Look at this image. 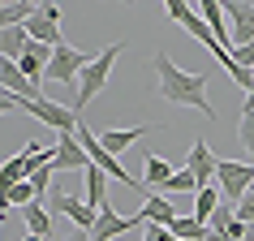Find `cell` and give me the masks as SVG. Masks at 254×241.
<instances>
[{
  "label": "cell",
  "instance_id": "28",
  "mask_svg": "<svg viewBox=\"0 0 254 241\" xmlns=\"http://www.w3.org/2000/svg\"><path fill=\"white\" fill-rule=\"evenodd\" d=\"M237 138H241V147H246V155H250V160H254V108H246V112H241Z\"/></svg>",
  "mask_w": 254,
  "mask_h": 241
},
{
  "label": "cell",
  "instance_id": "35",
  "mask_svg": "<svg viewBox=\"0 0 254 241\" xmlns=\"http://www.w3.org/2000/svg\"><path fill=\"white\" fill-rule=\"evenodd\" d=\"M22 241H43V237H30V233H26V237H22Z\"/></svg>",
  "mask_w": 254,
  "mask_h": 241
},
{
  "label": "cell",
  "instance_id": "16",
  "mask_svg": "<svg viewBox=\"0 0 254 241\" xmlns=\"http://www.w3.org/2000/svg\"><path fill=\"white\" fill-rule=\"evenodd\" d=\"M48 65H52V48H43V43H35V39H30V48L22 52L17 69H22V73H26V78L35 82V86H39V82L48 78Z\"/></svg>",
  "mask_w": 254,
  "mask_h": 241
},
{
  "label": "cell",
  "instance_id": "27",
  "mask_svg": "<svg viewBox=\"0 0 254 241\" xmlns=\"http://www.w3.org/2000/svg\"><path fill=\"white\" fill-rule=\"evenodd\" d=\"M168 194H186V189H194V194H198V181H194V173H190V168H177L173 177H168Z\"/></svg>",
  "mask_w": 254,
  "mask_h": 241
},
{
  "label": "cell",
  "instance_id": "24",
  "mask_svg": "<svg viewBox=\"0 0 254 241\" xmlns=\"http://www.w3.org/2000/svg\"><path fill=\"white\" fill-rule=\"evenodd\" d=\"M220 202H224V198H220V185H202L198 194H194V220H202V224H207Z\"/></svg>",
  "mask_w": 254,
  "mask_h": 241
},
{
  "label": "cell",
  "instance_id": "10",
  "mask_svg": "<svg viewBox=\"0 0 254 241\" xmlns=\"http://www.w3.org/2000/svg\"><path fill=\"white\" fill-rule=\"evenodd\" d=\"M39 142H26V151H17L13 160H4V168H0V194L4 189L22 185V181H30V164H35V155H39Z\"/></svg>",
  "mask_w": 254,
  "mask_h": 241
},
{
  "label": "cell",
  "instance_id": "3",
  "mask_svg": "<svg viewBox=\"0 0 254 241\" xmlns=\"http://www.w3.org/2000/svg\"><path fill=\"white\" fill-rule=\"evenodd\" d=\"M17 108L26 112V117H35V120H43L52 134H78V112L73 108H65V104H52L48 95L43 99H17Z\"/></svg>",
  "mask_w": 254,
  "mask_h": 241
},
{
  "label": "cell",
  "instance_id": "34",
  "mask_svg": "<svg viewBox=\"0 0 254 241\" xmlns=\"http://www.w3.org/2000/svg\"><path fill=\"white\" fill-rule=\"evenodd\" d=\"M241 241H254V224H246V237H241Z\"/></svg>",
  "mask_w": 254,
  "mask_h": 241
},
{
  "label": "cell",
  "instance_id": "32",
  "mask_svg": "<svg viewBox=\"0 0 254 241\" xmlns=\"http://www.w3.org/2000/svg\"><path fill=\"white\" fill-rule=\"evenodd\" d=\"M9 108H17V99L9 91H0V112H9Z\"/></svg>",
  "mask_w": 254,
  "mask_h": 241
},
{
  "label": "cell",
  "instance_id": "12",
  "mask_svg": "<svg viewBox=\"0 0 254 241\" xmlns=\"http://www.w3.org/2000/svg\"><path fill=\"white\" fill-rule=\"evenodd\" d=\"M0 91H9L13 99H43V91L17 69V60H0Z\"/></svg>",
  "mask_w": 254,
  "mask_h": 241
},
{
  "label": "cell",
  "instance_id": "33",
  "mask_svg": "<svg viewBox=\"0 0 254 241\" xmlns=\"http://www.w3.org/2000/svg\"><path fill=\"white\" fill-rule=\"evenodd\" d=\"M61 241H91L86 233H73V237H61Z\"/></svg>",
  "mask_w": 254,
  "mask_h": 241
},
{
  "label": "cell",
  "instance_id": "4",
  "mask_svg": "<svg viewBox=\"0 0 254 241\" xmlns=\"http://www.w3.org/2000/svg\"><path fill=\"white\" fill-rule=\"evenodd\" d=\"M215 185H220V198L237 207L254 185V164H241V160H215Z\"/></svg>",
  "mask_w": 254,
  "mask_h": 241
},
{
  "label": "cell",
  "instance_id": "31",
  "mask_svg": "<svg viewBox=\"0 0 254 241\" xmlns=\"http://www.w3.org/2000/svg\"><path fill=\"white\" fill-rule=\"evenodd\" d=\"M142 241H177V237L164 224H147V237H142Z\"/></svg>",
  "mask_w": 254,
  "mask_h": 241
},
{
  "label": "cell",
  "instance_id": "18",
  "mask_svg": "<svg viewBox=\"0 0 254 241\" xmlns=\"http://www.w3.org/2000/svg\"><path fill=\"white\" fill-rule=\"evenodd\" d=\"M138 215H142L147 224H164V228H168L177 220V202H168L164 194H142V211H138Z\"/></svg>",
  "mask_w": 254,
  "mask_h": 241
},
{
  "label": "cell",
  "instance_id": "7",
  "mask_svg": "<svg viewBox=\"0 0 254 241\" xmlns=\"http://www.w3.org/2000/svg\"><path fill=\"white\" fill-rule=\"evenodd\" d=\"M56 22H61V9L56 4H39V13L26 22V35L35 43H43V48H61L65 39H61V26Z\"/></svg>",
  "mask_w": 254,
  "mask_h": 241
},
{
  "label": "cell",
  "instance_id": "14",
  "mask_svg": "<svg viewBox=\"0 0 254 241\" xmlns=\"http://www.w3.org/2000/svg\"><path fill=\"white\" fill-rule=\"evenodd\" d=\"M181 168H190V173H194L198 189H202V185H211V177H215V155H211V147L198 138V142L190 147V155H186V164H181Z\"/></svg>",
  "mask_w": 254,
  "mask_h": 241
},
{
  "label": "cell",
  "instance_id": "25",
  "mask_svg": "<svg viewBox=\"0 0 254 241\" xmlns=\"http://www.w3.org/2000/svg\"><path fill=\"white\" fill-rule=\"evenodd\" d=\"M177 168L168 160H160V155H147V168H142V181L147 185H168V177H173Z\"/></svg>",
  "mask_w": 254,
  "mask_h": 241
},
{
  "label": "cell",
  "instance_id": "1",
  "mask_svg": "<svg viewBox=\"0 0 254 241\" xmlns=\"http://www.w3.org/2000/svg\"><path fill=\"white\" fill-rule=\"evenodd\" d=\"M155 73H160V99H168V104H177V108H194V112H202L207 120H215V108H211V99H207V78H202V73L177 69L168 52H155Z\"/></svg>",
  "mask_w": 254,
  "mask_h": 241
},
{
  "label": "cell",
  "instance_id": "21",
  "mask_svg": "<svg viewBox=\"0 0 254 241\" xmlns=\"http://www.w3.org/2000/svg\"><path fill=\"white\" fill-rule=\"evenodd\" d=\"M35 13H39V4H26V0H0V30L26 26Z\"/></svg>",
  "mask_w": 254,
  "mask_h": 241
},
{
  "label": "cell",
  "instance_id": "9",
  "mask_svg": "<svg viewBox=\"0 0 254 241\" xmlns=\"http://www.w3.org/2000/svg\"><path fill=\"white\" fill-rule=\"evenodd\" d=\"M52 168L56 173H73V168H91V160H86V151H82L78 134H56V155H52Z\"/></svg>",
  "mask_w": 254,
  "mask_h": 241
},
{
  "label": "cell",
  "instance_id": "36",
  "mask_svg": "<svg viewBox=\"0 0 254 241\" xmlns=\"http://www.w3.org/2000/svg\"><path fill=\"white\" fill-rule=\"evenodd\" d=\"M250 194H254V185H250Z\"/></svg>",
  "mask_w": 254,
  "mask_h": 241
},
{
  "label": "cell",
  "instance_id": "13",
  "mask_svg": "<svg viewBox=\"0 0 254 241\" xmlns=\"http://www.w3.org/2000/svg\"><path fill=\"white\" fill-rule=\"evenodd\" d=\"M138 224H147L142 215H134V220H125V215H117V211H104L99 220H95V228L86 233L91 241H112V237H121V233H129V228H138Z\"/></svg>",
  "mask_w": 254,
  "mask_h": 241
},
{
  "label": "cell",
  "instance_id": "23",
  "mask_svg": "<svg viewBox=\"0 0 254 241\" xmlns=\"http://www.w3.org/2000/svg\"><path fill=\"white\" fill-rule=\"evenodd\" d=\"M168 233H173L177 241H207V224L194 220V215H177L173 224H168Z\"/></svg>",
  "mask_w": 254,
  "mask_h": 241
},
{
  "label": "cell",
  "instance_id": "19",
  "mask_svg": "<svg viewBox=\"0 0 254 241\" xmlns=\"http://www.w3.org/2000/svg\"><path fill=\"white\" fill-rule=\"evenodd\" d=\"M147 134H155V125H134V129H108V134H99V142H104L112 155H121L125 147H134V142H142Z\"/></svg>",
  "mask_w": 254,
  "mask_h": 241
},
{
  "label": "cell",
  "instance_id": "6",
  "mask_svg": "<svg viewBox=\"0 0 254 241\" xmlns=\"http://www.w3.org/2000/svg\"><path fill=\"white\" fill-rule=\"evenodd\" d=\"M95 56L91 52H78V48H69V43H61V48H52V65H48V82H65V86H73L78 82V73L86 65H91Z\"/></svg>",
  "mask_w": 254,
  "mask_h": 241
},
{
  "label": "cell",
  "instance_id": "17",
  "mask_svg": "<svg viewBox=\"0 0 254 241\" xmlns=\"http://www.w3.org/2000/svg\"><path fill=\"white\" fill-rule=\"evenodd\" d=\"M86 207H91V211H112V202H108V173L104 168H86Z\"/></svg>",
  "mask_w": 254,
  "mask_h": 241
},
{
  "label": "cell",
  "instance_id": "11",
  "mask_svg": "<svg viewBox=\"0 0 254 241\" xmlns=\"http://www.w3.org/2000/svg\"><path fill=\"white\" fill-rule=\"evenodd\" d=\"M52 211H61L65 220H73L82 233H91L95 220H99V211H91L86 198H78V194H52Z\"/></svg>",
  "mask_w": 254,
  "mask_h": 241
},
{
  "label": "cell",
  "instance_id": "15",
  "mask_svg": "<svg viewBox=\"0 0 254 241\" xmlns=\"http://www.w3.org/2000/svg\"><path fill=\"white\" fill-rule=\"evenodd\" d=\"M198 17L211 26V35H215V43L224 48V52H233V35H228V17H224V4L220 0H202L198 4Z\"/></svg>",
  "mask_w": 254,
  "mask_h": 241
},
{
  "label": "cell",
  "instance_id": "2",
  "mask_svg": "<svg viewBox=\"0 0 254 241\" xmlns=\"http://www.w3.org/2000/svg\"><path fill=\"white\" fill-rule=\"evenodd\" d=\"M121 52H125V43H108L104 52H99L91 65L78 73V99H73V112H82V108H86L95 95L108 86V73H112V65H117V56H121Z\"/></svg>",
  "mask_w": 254,
  "mask_h": 241
},
{
  "label": "cell",
  "instance_id": "26",
  "mask_svg": "<svg viewBox=\"0 0 254 241\" xmlns=\"http://www.w3.org/2000/svg\"><path fill=\"white\" fill-rule=\"evenodd\" d=\"M233 220H237V207H233V202H220L211 211V220H207V233H228Z\"/></svg>",
  "mask_w": 254,
  "mask_h": 241
},
{
  "label": "cell",
  "instance_id": "22",
  "mask_svg": "<svg viewBox=\"0 0 254 241\" xmlns=\"http://www.w3.org/2000/svg\"><path fill=\"white\" fill-rule=\"evenodd\" d=\"M30 48V35L26 26H9L0 30V60H22V52Z\"/></svg>",
  "mask_w": 254,
  "mask_h": 241
},
{
  "label": "cell",
  "instance_id": "29",
  "mask_svg": "<svg viewBox=\"0 0 254 241\" xmlns=\"http://www.w3.org/2000/svg\"><path fill=\"white\" fill-rule=\"evenodd\" d=\"M233 65H237V69H254V43H246V48H233Z\"/></svg>",
  "mask_w": 254,
  "mask_h": 241
},
{
  "label": "cell",
  "instance_id": "8",
  "mask_svg": "<svg viewBox=\"0 0 254 241\" xmlns=\"http://www.w3.org/2000/svg\"><path fill=\"white\" fill-rule=\"evenodd\" d=\"M224 17H228L233 48H246V43H254V4H250V0H233V4H224Z\"/></svg>",
  "mask_w": 254,
  "mask_h": 241
},
{
  "label": "cell",
  "instance_id": "20",
  "mask_svg": "<svg viewBox=\"0 0 254 241\" xmlns=\"http://www.w3.org/2000/svg\"><path fill=\"white\" fill-rule=\"evenodd\" d=\"M22 220H26V233L30 237H52V215H48V207H43V198H35V202H26L22 207Z\"/></svg>",
  "mask_w": 254,
  "mask_h": 241
},
{
  "label": "cell",
  "instance_id": "5",
  "mask_svg": "<svg viewBox=\"0 0 254 241\" xmlns=\"http://www.w3.org/2000/svg\"><path fill=\"white\" fill-rule=\"evenodd\" d=\"M78 142H82V151H86V160H91L95 168H104L108 177H117L121 185H129V189H142V181H134V177H129L125 168H121V160H117V155H112V151L104 147V142H99V134H95V129L78 125Z\"/></svg>",
  "mask_w": 254,
  "mask_h": 241
},
{
  "label": "cell",
  "instance_id": "30",
  "mask_svg": "<svg viewBox=\"0 0 254 241\" xmlns=\"http://www.w3.org/2000/svg\"><path fill=\"white\" fill-rule=\"evenodd\" d=\"M237 220L241 224H254V194H246V198L237 202Z\"/></svg>",
  "mask_w": 254,
  "mask_h": 241
}]
</instances>
